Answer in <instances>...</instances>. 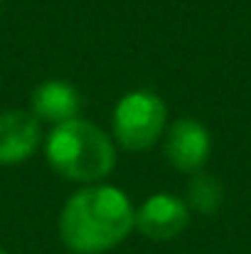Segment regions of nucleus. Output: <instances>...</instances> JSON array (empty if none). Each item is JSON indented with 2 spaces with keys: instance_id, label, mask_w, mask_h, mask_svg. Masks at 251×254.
Wrapping results in <instances>:
<instances>
[{
  "instance_id": "6e6552de",
  "label": "nucleus",
  "mask_w": 251,
  "mask_h": 254,
  "mask_svg": "<svg viewBox=\"0 0 251 254\" xmlns=\"http://www.w3.org/2000/svg\"><path fill=\"white\" fill-rule=\"evenodd\" d=\"M224 202V188L214 175L195 173L187 185V207L200 215H214Z\"/></svg>"
},
{
  "instance_id": "0eeeda50",
  "label": "nucleus",
  "mask_w": 251,
  "mask_h": 254,
  "mask_svg": "<svg viewBox=\"0 0 251 254\" xmlns=\"http://www.w3.org/2000/svg\"><path fill=\"white\" fill-rule=\"evenodd\" d=\"M32 116L59 126L79 116V91L69 82L47 79L32 91Z\"/></svg>"
},
{
  "instance_id": "f257e3e1",
  "label": "nucleus",
  "mask_w": 251,
  "mask_h": 254,
  "mask_svg": "<svg viewBox=\"0 0 251 254\" xmlns=\"http://www.w3.org/2000/svg\"><path fill=\"white\" fill-rule=\"evenodd\" d=\"M136 230L131 197L106 183L82 185L62 207L59 237L74 254H103L118 247Z\"/></svg>"
},
{
  "instance_id": "423d86ee",
  "label": "nucleus",
  "mask_w": 251,
  "mask_h": 254,
  "mask_svg": "<svg viewBox=\"0 0 251 254\" xmlns=\"http://www.w3.org/2000/svg\"><path fill=\"white\" fill-rule=\"evenodd\" d=\"M42 128L32 111H0V166H17L32 158L40 148Z\"/></svg>"
},
{
  "instance_id": "1a4fd4ad",
  "label": "nucleus",
  "mask_w": 251,
  "mask_h": 254,
  "mask_svg": "<svg viewBox=\"0 0 251 254\" xmlns=\"http://www.w3.org/2000/svg\"><path fill=\"white\" fill-rule=\"evenodd\" d=\"M0 254H7V252H5V250H0Z\"/></svg>"
},
{
  "instance_id": "f03ea898",
  "label": "nucleus",
  "mask_w": 251,
  "mask_h": 254,
  "mask_svg": "<svg viewBox=\"0 0 251 254\" xmlns=\"http://www.w3.org/2000/svg\"><path fill=\"white\" fill-rule=\"evenodd\" d=\"M45 156L54 173L72 183L91 185L103 180L116 166V141L86 119L52 126L45 141Z\"/></svg>"
},
{
  "instance_id": "39448f33",
  "label": "nucleus",
  "mask_w": 251,
  "mask_h": 254,
  "mask_svg": "<svg viewBox=\"0 0 251 254\" xmlns=\"http://www.w3.org/2000/svg\"><path fill=\"white\" fill-rule=\"evenodd\" d=\"M212 153V136L197 119H177L165 136V156L170 166L182 173H200Z\"/></svg>"
},
{
  "instance_id": "20e7f679",
  "label": "nucleus",
  "mask_w": 251,
  "mask_h": 254,
  "mask_svg": "<svg viewBox=\"0 0 251 254\" xmlns=\"http://www.w3.org/2000/svg\"><path fill=\"white\" fill-rule=\"evenodd\" d=\"M190 225V207L185 200H180L172 192H155L143 200V205L136 210V230L153 240L167 242L185 232Z\"/></svg>"
},
{
  "instance_id": "7ed1b4c3",
  "label": "nucleus",
  "mask_w": 251,
  "mask_h": 254,
  "mask_svg": "<svg viewBox=\"0 0 251 254\" xmlns=\"http://www.w3.org/2000/svg\"><path fill=\"white\" fill-rule=\"evenodd\" d=\"M113 141L126 151L153 148L167 128L165 101L148 89L128 91L118 99L111 114Z\"/></svg>"
}]
</instances>
